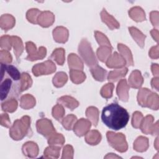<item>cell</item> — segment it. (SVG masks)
Segmentation results:
<instances>
[{
    "label": "cell",
    "instance_id": "cell-26",
    "mask_svg": "<svg viewBox=\"0 0 159 159\" xmlns=\"http://www.w3.org/2000/svg\"><path fill=\"white\" fill-rule=\"evenodd\" d=\"M118 49L121 54L123 55V57L126 59L128 65H133L134 63L130 50L125 45L120 43L118 44Z\"/></svg>",
    "mask_w": 159,
    "mask_h": 159
},
{
    "label": "cell",
    "instance_id": "cell-21",
    "mask_svg": "<svg viewBox=\"0 0 159 159\" xmlns=\"http://www.w3.org/2000/svg\"><path fill=\"white\" fill-rule=\"evenodd\" d=\"M12 45L14 47V53L17 57V58L21 55L23 52L24 47L22 45V42L21 39L16 36H12Z\"/></svg>",
    "mask_w": 159,
    "mask_h": 159
},
{
    "label": "cell",
    "instance_id": "cell-38",
    "mask_svg": "<svg viewBox=\"0 0 159 159\" xmlns=\"http://www.w3.org/2000/svg\"><path fill=\"white\" fill-rule=\"evenodd\" d=\"M0 45L1 48L6 50H9L11 48L12 39L11 37L8 35H3L0 39Z\"/></svg>",
    "mask_w": 159,
    "mask_h": 159
},
{
    "label": "cell",
    "instance_id": "cell-39",
    "mask_svg": "<svg viewBox=\"0 0 159 159\" xmlns=\"http://www.w3.org/2000/svg\"><path fill=\"white\" fill-rule=\"evenodd\" d=\"M6 70L8 73V74L11 76L12 78L14 80H18L21 78L20 74L17 70L16 68H15L12 65H5Z\"/></svg>",
    "mask_w": 159,
    "mask_h": 159
},
{
    "label": "cell",
    "instance_id": "cell-46",
    "mask_svg": "<svg viewBox=\"0 0 159 159\" xmlns=\"http://www.w3.org/2000/svg\"><path fill=\"white\" fill-rule=\"evenodd\" d=\"M0 53V60L1 63H10L12 62V57L7 50H1Z\"/></svg>",
    "mask_w": 159,
    "mask_h": 159
},
{
    "label": "cell",
    "instance_id": "cell-10",
    "mask_svg": "<svg viewBox=\"0 0 159 159\" xmlns=\"http://www.w3.org/2000/svg\"><path fill=\"white\" fill-rule=\"evenodd\" d=\"M22 152L24 155L29 157L34 158L38 155L39 148L37 144L32 142H29L25 143L22 147Z\"/></svg>",
    "mask_w": 159,
    "mask_h": 159
},
{
    "label": "cell",
    "instance_id": "cell-13",
    "mask_svg": "<svg viewBox=\"0 0 159 159\" xmlns=\"http://www.w3.org/2000/svg\"><path fill=\"white\" fill-rule=\"evenodd\" d=\"M129 86L127 84L125 80H122L118 83L117 88V93L120 100L123 101H127L129 98L128 95Z\"/></svg>",
    "mask_w": 159,
    "mask_h": 159
},
{
    "label": "cell",
    "instance_id": "cell-33",
    "mask_svg": "<svg viewBox=\"0 0 159 159\" xmlns=\"http://www.w3.org/2000/svg\"><path fill=\"white\" fill-rule=\"evenodd\" d=\"M48 142L52 146H61L65 142V139L61 134H53V135L48 139Z\"/></svg>",
    "mask_w": 159,
    "mask_h": 159
},
{
    "label": "cell",
    "instance_id": "cell-48",
    "mask_svg": "<svg viewBox=\"0 0 159 159\" xmlns=\"http://www.w3.org/2000/svg\"><path fill=\"white\" fill-rule=\"evenodd\" d=\"M73 147L71 145H66L63 149V156L62 158H73Z\"/></svg>",
    "mask_w": 159,
    "mask_h": 159
},
{
    "label": "cell",
    "instance_id": "cell-3",
    "mask_svg": "<svg viewBox=\"0 0 159 159\" xmlns=\"http://www.w3.org/2000/svg\"><path fill=\"white\" fill-rule=\"evenodd\" d=\"M107 138L109 144L119 152H124L127 150V144L125 135L121 133L115 134L112 132L107 133Z\"/></svg>",
    "mask_w": 159,
    "mask_h": 159
},
{
    "label": "cell",
    "instance_id": "cell-20",
    "mask_svg": "<svg viewBox=\"0 0 159 159\" xmlns=\"http://www.w3.org/2000/svg\"><path fill=\"white\" fill-rule=\"evenodd\" d=\"M68 64L71 68L82 70L83 68V62L76 54L71 53L68 56Z\"/></svg>",
    "mask_w": 159,
    "mask_h": 159
},
{
    "label": "cell",
    "instance_id": "cell-28",
    "mask_svg": "<svg viewBox=\"0 0 159 159\" xmlns=\"http://www.w3.org/2000/svg\"><path fill=\"white\" fill-rule=\"evenodd\" d=\"M17 106V102L15 99H9L1 104V108L4 111L12 112L16 111Z\"/></svg>",
    "mask_w": 159,
    "mask_h": 159
},
{
    "label": "cell",
    "instance_id": "cell-8",
    "mask_svg": "<svg viewBox=\"0 0 159 159\" xmlns=\"http://www.w3.org/2000/svg\"><path fill=\"white\" fill-rule=\"evenodd\" d=\"M91 127V122L84 119H80L73 127L75 132L78 136H83L89 129Z\"/></svg>",
    "mask_w": 159,
    "mask_h": 159
},
{
    "label": "cell",
    "instance_id": "cell-15",
    "mask_svg": "<svg viewBox=\"0 0 159 159\" xmlns=\"http://www.w3.org/2000/svg\"><path fill=\"white\" fill-rule=\"evenodd\" d=\"M101 19L104 22H105L111 29H117L119 27V24L116 20L111 15L108 14L105 9L101 12Z\"/></svg>",
    "mask_w": 159,
    "mask_h": 159
},
{
    "label": "cell",
    "instance_id": "cell-4",
    "mask_svg": "<svg viewBox=\"0 0 159 159\" xmlns=\"http://www.w3.org/2000/svg\"><path fill=\"white\" fill-rule=\"evenodd\" d=\"M79 53L88 66L97 65V60L91 48L89 43L86 39H83L79 45Z\"/></svg>",
    "mask_w": 159,
    "mask_h": 159
},
{
    "label": "cell",
    "instance_id": "cell-2",
    "mask_svg": "<svg viewBox=\"0 0 159 159\" xmlns=\"http://www.w3.org/2000/svg\"><path fill=\"white\" fill-rule=\"evenodd\" d=\"M30 119L28 116H24L20 119L14 121L9 130L10 136L16 140H21L29 130Z\"/></svg>",
    "mask_w": 159,
    "mask_h": 159
},
{
    "label": "cell",
    "instance_id": "cell-24",
    "mask_svg": "<svg viewBox=\"0 0 159 159\" xmlns=\"http://www.w3.org/2000/svg\"><path fill=\"white\" fill-rule=\"evenodd\" d=\"M134 149L137 152H143L148 148V140L143 137H139L134 144Z\"/></svg>",
    "mask_w": 159,
    "mask_h": 159
},
{
    "label": "cell",
    "instance_id": "cell-42",
    "mask_svg": "<svg viewBox=\"0 0 159 159\" xmlns=\"http://www.w3.org/2000/svg\"><path fill=\"white\" fill-rule=\"evenodd\" d=\"M40 12L37 9H32L28 11L27 13V18L29 21L31 22L32 23L36 24L37 20V17L39 16V14H40Z\"/></svg>",
    "mask_w": 159,
    "mask_h": 159
},
{
    "label": "cell",
    "instance_id": "cell-12",
    "mask_svg": "<svg viewBox=\"0 0 159 159\" xmlns=\"http://www.w3.org/2000/svg\"><path fill=\"white\" fill-rule=\"evenodd\" d=\"M15 24V19L11 14H3L1 16L0 25L1 28L7 31L14 27Z\"/></svg>",
    "mask_w": 159,
    "mask_h": 159
},
{
    "label": "cell",
    "instance_id": "cell-23",
    "mask_svg": "<svg viewBox=\"0 0 159 159\" xmlns=\"http://www.w3.org/2000/svg\"><path fill=\"white\" fill-rule=\"evenodd\" d=\"M129 30L132 36L137 42L139 45H140L141 47H143L144 44V39L145 36L140 31H139L135 27H130L129 28Z\"/></svg>",
    "mask_w": 159,
    "mask_h": 159
},
{
    "label": "cell",
    "instance_id": "cell-29",
    "mask_svg": "<svg viewBox=\"0 0 159 159\" xmlns=\"http://www.w3.org/2000/svg\"><path fill=\"white\" fill-rule=\"evenodd\" d=\"M51 58L56 61L60 65H62L65 60V50L63 48H57L52 53Z\"/></svg>",
    "mask_w": 159,
    "mask_h": 159
},
{
    "label": "cell",
    "instance_id": "cell-49",
    "mask_svg": "<svg viewBox=\"0 0 159 159\" xmlns=\"http://www.w3.org/2000/svg\"><path fill=\"white\" fill-rule=\"evenodd\" d=\"M0 121H1V125L6 127H9L10 126L11 121H10L9 116L7 114H6V113L1 114Z\"/></svg>",
    "mask_w": 159,
    "mask_h": 159
},
{
    "label": "cell",
    "instance_id": "cell-16",
    "mask_svg": "<svg viewBox=\"0 0 159 159\" xmlns=\"http://www.w3.org/2000/svg\"><path fill=\"white\" fill-rule=\"evenodd\" d=\"M129 83L132 88H137L141 86L143 83V78L140 72L137 70L134 71L129 78Z\"/></svg>",
    "mask_w": 159,
    "mask_h": 159
},
{
    "label": "cell",
    "instance_id": "cell-43",
    "mask_svg": "<svg viewBox=\"0 0 159 159\" xmlns=\"http://www.w3.org/2000/svg\"><path fill=\"white\" fill-rule=\"evenodd\" d=\"M95 37L97 39V41L101 45H107V47H111V43L109 42L107 38L102 33L99 32H95Z\"/></svg>",
    "mask_w": 159,
    "mask_h": 159
},
{
    "label": "cell",
    "instance_id": "cell-5",
    "mask_svg": "<svg viewBox=\"0 0 159 159\" xmlns=\"http://www.w3.org/2000/svg\"><path fill=\"white\" fill-rule=\"evenodd\" d=\"M26 49L29 53V55L26 58L29 60L34 61L39 59H42L46 55V48L41 47L39 48V50L37 52L35 45L30 42L26 43Z\"/></svg>",
    "mask_w": 159,
    "mask_h": 159
},
{
    "label": "cell",
    "instance_id": "cell-34",
    "mask_svg": "<svg viewBox=\"0 0 159 159\" xmlns=\"http://www.w3.org/2000/svg\"><path fill=\"white\" fill-rule=\"evenodd\" d=\"M67 81V76L63 72H59L53 77V83L57 87L62 86Z\"/></svg>",
    "mask_w": 159,
    "mask_h": 159
},
{
    "label": "cell",
    "instance_id": "cell-30",
    "mask_svg": "<svg viewBox=\"0 0 159 159\" xmlns=\"http://www.w3.org/2000/svg\"><path fill=\"white\" fill-rule=\"evenodd\" d=\"M70 77L72 81L75 83H80L83 82L85 78V74L81 71L76 70H71L70 71Z\"/></svg>",
    "mask_w": 159,
    "mask_h": 159
},
{
    "label": "cell",
    "instance_id": "cell-9",
    "mask_svg": "<svg viewBox=\"0 0 159 159\" xmlns=\"http://www.w3.org/2000/svg\"><path fill=\"white\" fill-rule=\"evenodd\" d=\"M125 59L117 52H114L110 57H109L106 65L109 68L122 67L125 65Z\"/></svg>",
    "mask_w": 159,
    "mask_h": 159
},
{
    "label": "cell",
    "instance_id": "cell-25",
    "mask_svg": "<svg viewBox=\"0 0 159 159\" xmlns=\"http://www.w3.org/2000/svg\"><path fill=\"white\" fill-rule=\"evenodd\" d=\"M91 71L93 77L98 81H103L105 80L106 71L99 66L98 65L93 66L91 69Z\"/></svg>",
    "mask_w": 159,
    "mask_h": 159
},
{
    "label": "cell",
    "instance_id": "cell-6",
    "mask_svg": "<svg viewBox=\"0 0 159 159\" xmlns=\"http://www.w3.org/2000/svg\"><path fill=\"white\" fill-rule=\"evenodd\" d=\"M56 67L53 63L50 60L42 63L37 64L32 68V72L35 76L48 75L55 71Z\"/></svg>",
    "mask_w": 159,
    "mask_h": 159
},
{
    "label": "cell",
    "instance_id": "cell-37",
    "mask_svg": "<svg viewBox=\"0 0 159 159\" xmlns=\"http://www.w3.org/2000/svg\"><path fill=\"white\" fill-rule=\"evenodd\" d=\"M111 52V47H102L98 49L97 53L99 58L102 61H105L107 58L109 56Z\"/></svg>",
    "mask_w": 159,
    "mask_h": 159
},
{
    "label": "cell",
    "instance_id": "cell-41",
    "mask_svg": "<svg viewBox=\"0 0 159 159\" xmlns=\"http://www.w3.org/2000/svg\"><path fill=\"white\" fill-rule=\"evenodd\" d=\"M114 88V85L112 83H107L102 87L101 91V94L102 97L106 98H109L112 96V89Z\"/></svg>",
    "mask_w": 159,
    "mask_h": 159
},
{
    "label": "cell",
    "instance_id": "cell-40",
    "mask_svg": "<svg viewBox=\"0 0 159 159\" xmlns=\"http://www.w3.org/2000/svg\"><path fill=\"white\" fill-rule=\"evenodd\" d=\"M76 120V117L73 115H68L63 119L62 124L65 128L67 130H70L74 122Z\"/></svg>",
    "mask_w": 159,
    "mask_h": 159
},
{
    "label": "cell",
    "instance_id": "cell-11",
    "mask_svg": "<svg viewBox=\"0 0 159 159\" xmlns=\"http://www.w3.org/2000/svg\"><path fill=\"white\" fill-rule=\"evenodd\" d=\"M38 23L42 27H48L51 25L54 21V16L53 14L49 12L45 11L39 14L38 17Z\"/></svg>",
    "mask_w": 159,
    "mask_h": 159
},
{
    "label": "cell",
    "instance_id": "cell-22",
    "mask_svg": "<svg viewBox=\"0 0 159 159\" xmlns=\"http://www.w3.org/2000/svg\"><path fill=\"white\" fill-rule=\"evenodd\" d=\"M129 16L135 21H142L145 19V13L140 7H135L132 8L129 12Z\"/></svg>",
    "mask_w": 159,
    "mask_h": 159
},
{
    "label": "cell",
    "instance_id": "cell-36",
    "mask_svg": "<svg viewBox=\"0 0 159 159\" xmlns=\"http://www.w3.org/2000/svg\"><path fill=\"white\" fill-rule=\"evenodd\" d=\"M32 80L30 76L25 73H22L21 75V83L20 86V91H23L26 90L27 88L31 86L32 84Z\"/></svg>",
    "mask_w": 159,
    "mask_h": 159
},
{
    "label": "cell",
    "instance_id": "cell-1",
    "mask_svg": "<svg viewBox=\"0 0 159 159\" xmlns=\"http://www.w3.org/2000/svg\"><path fill=\"white\" fill-rule=\"evenodd\" d=\"M101 119L108 127L117 130L125 127L129 119V114L125 109L118 104L112 103L103 108Z\"/></svg>",
    "mask_w": 159,
    "mask_h": 159
},
{
    "label": "cell",
    "instance_id": "cell-44",
    "mask_svg": "<svg viewBox=\"0 0 159 159\" xmlns=\"http://www.w3.org/2000/svg\"><path fill=\"white\" fill-rule=\"evenodd\" d=\"M65 111L63 107L60 104H57L52 111L53 116L57 120H60L64 115Z\"/></svg>",
    "mask_w": 159,
    "mask_h": 159
},
{
    "label": "cell",
    "instance_id": "cell-17",
    "mask_svg": "<svg viewBox=\"0 0 159 159\" xmlns=\"http://www.w3.org/2000/svg\"><path fill=\"white\" fill-rule=\"evenodd\" d=\"M58 102L70 108L71 110H73L79 105L78 102L75 99L68 96L61 97L58 99Z\"/></svg>",
    "mask_w": 159,
    "mask_h": 159
},
{
    "label": "cell",
    "instance_id": "cell-45",
    "mask_svg": "<svg viewBox=\"0 0 159 159\" xmlns=\"http://www.w3.org/2000/svg\"><path fill=\"white\" fill-rule=\"evenodd\" d=\"M150 93V91H148L146 88L141 89L138 94V102L142 106H145V99L147 98V96L148 94Z\"/></svg>",
    "mask_w": 159,
    "mask_h": 159
},
{
    "label": "cell",
    "instance_id": "cell-7",
    "mask_svg": "<svg viewBox=\"0 0 159 159\" xmlns=\"http://www.w3.org/2000/svg\"><path fill=\"white\" fill-rule=\"evenodd\" d=\"M37 129L39 133L45 137L52 135L55 133V129L50 120L42 119L37 122Z\"/></svg>",
    "mask_w": 159,
    "mask_h": 159
},
{
    "label": "cell",
    "instance_id": "cell-18",
    "mask_svg": "<svg viewBox=\"0 0 159 159\" xmlns=\"http://www.w3.org/2000/svg\"><path fill=\"white\" fill-rule=\"evenodd\" d=\"M101 136L97 130H91L88 132L85 137L86 142L90 145H97L101 140Z\"/></svg>",
    "mask_w": 159,
    "mask_h": 159
},
{
    "label": "cell",
    "instance_id": "cell-31",
    "mask_svg": "<svg viewBox=\"0 0 159 159\" xmlns=\"http://www.w3.org/2000/svg\"><path fill=\"white\" fill-rule=\"evenodd\" d=\"M127 72V68H124L121 70H114L112 71H111L108 76V80L111 81H116L119 78H122L125 75V74Z\"/></svg>",
    "mask_w": 159,
    "mask_h": 159
},
{
    "label": "cell",
    "instance_id": "cell-47",
    "mask_svg": "<svg viewBox=\"0 0 159 159\" xmlns=\"http://www.w3.org/2000/svg\"><path fill=\"white\" fill-rule=\"evenodd\" d=\"M142 119V115L140 112H135V113H134L132 120V124L133 127L135 128H139Z\"/></svg>",
    "mask_w": 159,
    "mask_h": 159
},
{
    "label": "cell",
    "instance_id": "cell-14",
    "mask_svg": "<svg viewBox=\"0 0 159 159\" xmlns=\"http://www.w3.org/2000/svg\"><path fill=\"white\" fill-rule=\"evenodd\" d=\"M53 34L55 40L58 42L64 43L68 39V30L66 28L63 27H57L55 29H54Z\"/></svg>",
    "mask_w": 159,
    "mask_h": 159
},
{
    "label": "cell",
    "instance_id": "cell-32",
    "mask_svg": "<svg viewBox=\"0 0 159 159\" xmlns=\"http://www.w3.org/2000/svg\"><path fill=\"white\" fill-rule=\"evenodd\" d=\"M60 152L58 146H51L47 147L44 151V157L46 158H58Z\"/></svg>",
    "mask_w": 159,
    "mask_h": 159
},
{
    "label": "cell",
    "instance_id": "cell-35",
    "mask_svg": "<svg viewBox=\"0 0 159 159\" xmlns=\"http://www.w3.org/2000/svg\"><path fill=\"white\" fill-rule=\"evenodd\" d=\"M12 81L10 79H6L1 84V99L4 100L6 97L9 91V89L11 86Z\"/></svg>",
    "mask_w": 159,
    "mask_h": 159
},
{
    "label": "cell",
    "instance_id": "cell-27",
    "mask_svg": "<svg viewBox=\"0 0 159 159\" xmlns=\"http://www.w3.org/2000/svg\"><path fill=\"white\" fill-rule=\"evenodd\" d=\"M86 114L87 117L91 120L94 125H96L98 121V114L99 111L96 107H89L87 109Z\"/></svg>",
    "mask_w": 159,
    "mask_h": 159
},
{
    "label": "cell",
    "instance_id": "cell-19",
    "mask_svg": "<svg viewBox=\"0 0 159 159\" xmlns=\"http://www.w3.org/2000/svg\"><path fill=\"white\" fill-rule=\"evenodd\" d=\"M35 104V98L30 95V94H25L21 97L20 98V105L21 107L27 109L31 108L34 106Z\"/></svg>",
    "mask_w": 159,
    "mask_h": 159
}]
</instances>
